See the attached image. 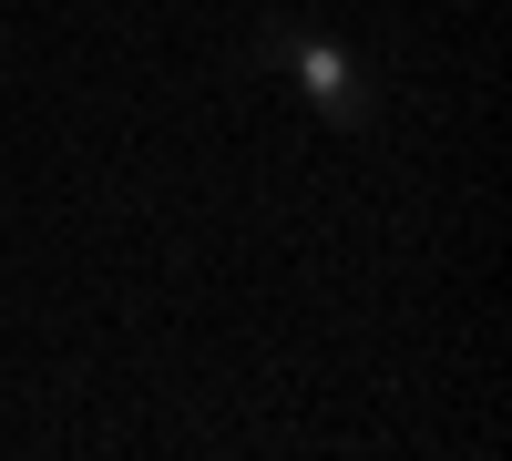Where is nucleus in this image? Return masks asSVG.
<instances>
[{
	"label": "nucleus",
	"instance_id": "nucleus-1",
	"mask_svg": "<svg viewBox=\"0 0 512 461\" xmlns=\"http://www.w3.org/2000/svg\"><path fill=\"white\" fill-rule=\"evenodd\" d=\"M256 62H277L297 93L318 103L328 134H369V123H379V82H369V62L349 52V41H328L308 21H256Z\"/></svg>",
	"mask_w": 512,
	"mask_h": 461
}]
</instances>
